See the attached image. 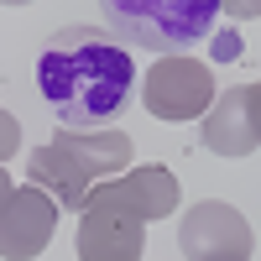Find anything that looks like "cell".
I'll list each match as a JSON object with an SVG mask.
<instances>
[{
	"label": "cell",
	"instance_id": "8",
	"mask_svg": "<svg viewBox=\"0 0 261 261\" xmlns=\"http://www.w3.org/2000/svg\"><path fill=\"white\" fill-rule=\"evenodd\" d=\"M199 141L214 151V157H251V151L261 146V130H256V115H251V94H246V84H235V89L214 94Z\"/></svg>",
	"mask_w": 261,
	"mask_h": 261
},
{
	"label": "cell",
	"instance_id": "9",
	"mask_svg": "<svg viewBox=\"0 0 261 261\" xmlns=\"http://www.w3.org/2000/svg\"><path fill=\"white\" fill-rule=\"evenodd\" d=\"M146 225L120 214H84L79 225V261H141Z\"/></svg>",
	"mask_w": 261,
	"mask_h": 261
},
{
	"label": "cell",
	"instance_id": "11",
	"mask_svg": "<svg viewBox=\"0 0 261 261\" xmlns=\"http://www.w3.org/2000/svg\"><path fill=\"white\" fill-rule=\"evenodd\" d=\"M246 94H251V115H256V130H261V84H246Z\"/></svg>",
	"mask_w": 261,
	"mask_h": 261
},
{
	"label": "cell",
	"instance_id": "12",
	"mask_svg": "<svg viewBox=\"0 0 261 261\" xmlns=\"http://www.w3.org/2000/svg\"><path fill=\"white\" fill-rule=\"evenodd\" d=\"M11 193H16V183H11V172H6V167H0V209H6V204H11Z\"/></svg>",
	"mask_w": 261,
	"mask_h": 261
},
{
	"label": "cell",
	"instance_id": "3",
	"mask_svg": "<svg viewBox=\"0 0 261 261\" xmlns=\"http://www.w3.org/2000/svg\"><path fill=\"white\" fill-rule=\"evenodd\" d=\"M214 16L220 6L214 0H110L105 21L120 47H146V53H167L178 58L183 47H193L199 37L214 32Z\"/></svg>",
	"mask_w": 261,
	"mask_h": 261
},
{
	"label": "cell",
	"instance_id": "2",
	"mask_svg": "<svg viewBox=\"0 0 261 261\" xmlns=\"http://www.w3.org/2000/svg\"><path fill=\"white\" fill-rule=\"evenodd\" d=\"M130 146L136 141L125 130H58L47 146H37L27 157L32 188H42L58 209L84 214V199L94 183L130 172Z\"/></svg>",
	"mask_w": 261,
	"mask_h": 261
},
{
	"label": "cell",
	"instance_id": "7",
	"mask_svg": "<svg viewBox=\"0 0 261 261\" xmlns=\"http://www.w3.org/2000/svg\"><path fill=\"white\" fill-rule=\"evenodd\" d=\"M53 235H58V204L42 188L21 183L11 204L0 209V261H32L53 246Z\"/></svg>",
	"mask_w": 261,
	"mask_h": 261
},
{
	"label": "cell",
	"instance_id": "1",
	"mask_svg": "<svg viewBox=\"0 0 261 261\" xmlns=\"http://www.w3.org/2000/svg\"><path fill=\"white\" fill-rule=\"evenodd\" d=\"M37 89L63 130L110 125L136 94V58L105 27H63L37 58Z\"/></svg>",
	"mask_w": 261,
	"mask_h": 261
},
{
	"label": "cell",
	"instance_id": "5",
	"mask_svg": "<svg viewBox=\"0 0 261 261\" xmlns=\"http://www.w3.org/2000/svg\"><path fill=\"white\" fill-rule=\"evenodd\" d=\"M251 246H256V235L246 225V214L235 204H220V199L193 204L178 225L183 261H251Z\"/></svg>",
	"mask_w": 261,
	"mask_h": 261
},
{
	"label": "cell",
	"instance_id": "4",
	"mask_svg": "<svg viewBox=\"0 0 261 261\" xmlns=\"http://www.w3.org/2000/svg\"><path fill=\"white\" fill-rule=\"evenodd\" d=\"M172 209H178V178L167 167H130L120 178L94 183L89 199H84V214H120V220H136V225L167 220Z\"/></svg>",
	"mask_w": 261,
	"mask_h": 261
},
{
	"label": "cell",
	"instance_id": "10",
	"mask_svg": "<svg viewBox=\"0 0 261 261\" xmlns=\"http://www.w3.org/2000/svg\"><path fill=\"white\" fill-rule=\"evenodd\" d=\"M16 151H21V120L11 110H0V167H6Z\"/></svg>",
	"mask_w": 261,
	"mask_h": 261
},
{
	"label": "cell",
	"instance_id": "6",
	"mask_svg": "<svg viewBox=\"0 0 261 261\" xmlns=\"http://www.w3.org/2000/svg\"><path fill=\"white\" fill-rule=\"evenodd\" d=\"M209 99H214V79H209V63L199 58H157L151 73L141 79V105L157 120L209 115Z\"/></svg>",
	"mask_w": 261,
	"mask_h": 261
}]
</instances>
